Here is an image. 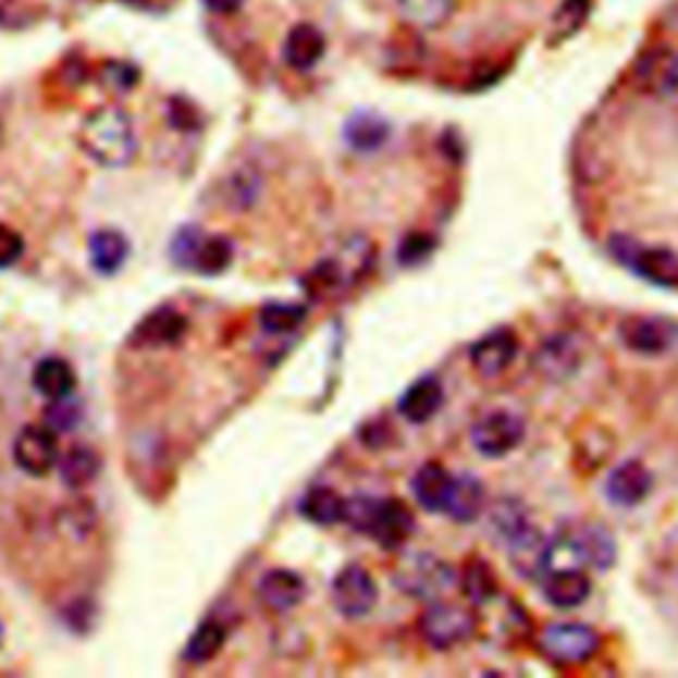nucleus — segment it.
Returning <instances> with one entry per match:
<instances>
[{
  "mask_svg": "<svg viewBox=\"0 0 678 678\" xmlns=\"http://www.w3.org/2000/svg\"><path fill=\"white\" fill-rule=\"evenodd\" d=\"M613 252L622 266L631 268L641 279L657 286H678V255L665 247H641L633 239H615Z\"/></svg>",
  "mask_w": 678,
  "mask_h": 678,
  "instance_id": "nucleus-6",
  "label": "nucleus"
},
{
  "mask_svg": "<svg viewBox=\"0 0 678 678\" xmlns=\"http://www.w3.org/2000/svg\"><path fill=\"white\" fill-rule=\"evenodd\" d=\"M485 509V488L472 474H459L451 485L448 501H445V515L456 522H472Z\"/></svg>",
  "mask_w": 678,
  "mask_h": 678,
  "instance_id": "nucleus-26",
  "label": "nucleus"
},
{
  "mask_svg": "<svg viewBox=\"0 0 678 678\" xmlns=\"http://www.w3.org/2000/svg\"><path fill=\"white\" fill-rule=\"evenodd\" d=\"M541 580L543 596L557 609H572L591 594V578L583 570H546Z\"/></svg>",
  "mask_w": 678,
  "mask_h": 678,
  "instance_id": "nucleus-18",
  "label": "nucleus"
},
{
  "mask_svg": "<svg viewBox=\"0 0 678 678\" xmlns=\"http://www.w3.org/2000/svg\"><path fill=\"white\" fill-rule=\"evenodd\" d=\"M258 596L266 607L286 613L305 596V580L292 570H268L258 583Z\"/></svg>",
  "mask_w": 678,
  "mask_h": 678,
  "instance_id": "nucleus-22",
  "label": "nucleus"
},
{
  "mask_svg": "<svg viewBox=\"0 0 678 678\" xmlns=\"http://www.w3.org/2000/svg\"><path fill=\"white\" fill-rule=\"evenodd\" d=\"M393 576L403 594L411 599H421V602L445 599L456 585V572L451 570V565H445V562L435 557V554L427 552L400 557Z\"/></svg>",
  "mask_w": 678,
  "mask_h": 678,
  "instance_id": "nucleus-3",
  "label": "nucleus"
},
{
  "mask_svg": "<svg viewBox=\"0 0 678 678\" xmlns=\"http://www.w3.org/2000/svg\"><path fill=\"white\" fill-rule=\"evenodd\" d=\"M390 122L377 112H356L345 122V144L356 155H374L390 140Z\"/></svg>",
  "mask_w": 678,
  "mask_h": 678,
  "instance_id": "nucleus-21",
  "label": "nucleus"
},
{
  "mask_svg": "<svg viewBox=\"0 0 678 678\" xmlns=\"http://www.w3.org/2000/svg\"><path fill=\"white\" fill-rule=\"evenodd\" d=\"M618 557L613 533L596 522H567L546 543V570H609ZM543 570V572H546Z\"/></svg>",
  "mask_w": 678,
  "mask_h": 678,
  "instance_id": "nucleus-1",
  "label": "nucleus"
},
{
  "mask_svg": "<svg viewBox=\"0 0 678 678\" xmlns=\"http://www.w3.org/2000/svg\"><path fill=\"white\" fill-rule=\"evenodd\" d=\"M305 308L289 303H271L260 310V326L268 334H289L303 323Z\"/></svg>",
  "mask_w": 678,
  "mask_h": 678,
  "instance_id": "nucleus-34",
  "label": "nucleus"
},
{
  "mask_svg": "<svg viewBox=\"0 0 678 678\" xmlns=\"http://www.w3.org/2000/svg\"><path fill=\"white\" fill-rule=\"evenodd\" d=\"M81 146L101 168H125L136 160L138 138L131 114L120 107H99L83 120Z\"/></svg>",
  "mask_w": 678,
  "mask_h": 678,
  "instance_id": "nucleus-2",
  "label": "nucleus"
},
{
  "mask_svg": "<svg viewBox=\"0 0 678 678\" xmlns=\"http://www.w3.org/2000/svg\"><path fill=\"white\" fill-rule=\"evenodd\" d=\"M633 81H637L641 94L657 96V99H668V96L678 94V51L668 42L652 46L650 51L641 53L633 70Z\"/></svg>",
  "mask_w": 678,
  "mask_h": 678,
  "instance_id": "nucleus-8",
  "label": "nucleus"
},
{
  "mask_svg": "<svg viewBox=\"0 0 678 678\" xmlns=\"http://www.w3.org/2000/svg\"><path fill=\"white\" fill-rule=\"evenodd\" d=\"M88 252L96 271L103 273V276H112V273H118L125 266L127 255H131V244H127L120 231L101 229L88 239Z\"/></svg>",
  "mask_w": 678,
  "mask_h": 678,
  "instance_id": "nucleus-28",
  "label": "nucleus"
},
{
  "mask_svg": "<svg viewBox=\"0 0 678 678\" xmlns=\"http://www.w3.org/2000/svg\"><path fill=\"white\" fill-rule=\"evenodd\" d=\"M543 657L557 665H578L596 655L599 633L583 622H552L541 631Z\"/></svg>",
  "mask_w": 678,
  "mask_h": 678,
  "instance_id": "nucleus-5",
  "label": "nucleus"
},
{
  "mask_svg": "<svg viewBox=\"0 0 678 678\" xmlns=\"http://www.w3.org/2000/svg\"><path fill=\"white\" fill-rule=\"evenodd\" d=\"M118 3L131 5V9H144V5H149L151 0H118Z\"/></svg>",
  "mask_w": 678,
  "mask_h": 678,
  "instance_id": "nucleus-43",
  "label": "nucleus"
},
{
  "mask_svg": "<svg viewBox=\"0 0 678 678\" xmlns=\"http://www.w3.org/2000/svg\"><path fill=\"white\" fill-rule=\"evenodd\" d=\"M223 644H225V628L215 620H207L192 633L186 650H183V659L192 665H205L210 663L212 657H218Z\"/></svg>",
  "mask_w": 678,
  "mask_h": 678,
  "instance_id": "nucleus-32",
  "label": "nucleus"
},
{
  "mask_svg": "<svg viewBox=\"0 0 678 678\" xmlns=\"http://www.w3.org/2000/svg\"><path fill=\"white\" fill-rule=\"evenodd\" d=\"M0 641H3V622H0Z\"/></svg>",
  "mask_w": 678,
  "mask_h": 678,
  "instance_id": "nucleus-44",
  "label": "nucleus"
},
{
  "mask_svg": "<svg viewBox=\"0 0 678 678\" xmlns=\"http://www.w3.org/2000/svg\"><path fill=\"white\" fill-rule=\"evenodd\" d=\"M24 255V239L20 231L11 225L0 223V268H11L22 260Z\"/></svg>",
  "mask_w": 678,
  "mask_h": 678,
  "instance_id": "nucleus-39",
  "label": "nucleus"
},
{
  "mask_svg": "<svg viewBox=\"0 0 678 678\" xmlns=\"http://www.w3.org/2000/svg\"><path fill=\"white\" fill-rule=\"evenodd\" d=\"M170 120L178 131H192L197 125V112H194L192 103H183L181 99H173V107H170Z\"/></svg>",
  "mask_w": 678,
  "mask_h": 678,
  "instance_id": "nucleus-41",
  "label": "nucleus"
},
{
  "mask_svg": "<svg viewBox=\"0 0 678 678\" xmlns=\"http://www.w3.org/2000/svg\"><path fill=\"white\" fill-rule=\"evenodd\" d=\"M103 81L118 90H131L133 83L138 81V72L133 70L131 64H118V61H112V64H107V70H103Z\"/></svg>",
  "mask_w": 678,
  "mask_h": 678,
  "instance_id": "nucleus-40",
  "label": "nucleus"
},
{
  "mask_svg": "<svg viewBox=\"0 0 678 678\" xmlns=\"http://www.w3.org/2000/svg\"><path fill=\"white\" fill-rule=\"evenodd\" d=\"M488 525H491L493 535H496L498 541L509 543L519 530L528 528L530 522H528V511H525V506L519 504L517 498H501L498 504L491 509Z\"/></svg>",
  "mask_w": 678,
  "mask_h": 678,
  "instance_id": "nucleus-33",
  "label": "nucleus"
},
{
  "mask_svg": "<svg viewBox=\"0 0 678 678\" xmlns=\"http://www.w3.org/2000/svg\"><path fill=\"white\" fill-rule=\"evenodd\" d=\"M525 437V421L511 411H491L474 421L472 445L488 459L511 454Z\"/></svg>",
  "mask_w": 678,
  "mask_h": 678,
  "instance_id": "nucleus-9",
  "label": "nucleus"
},
{
  "mask_svg": "<svg viewBox=\"0 0 678 678\" xmlns=\"http://www.w3.org/2000/svg\"><path fill=\"white\" fill-rule=\"evenodd\" d=\"M594 0H562L559 11L554 14V40H565L576 35L589 20Z\"/></svg>",
  "mask_w": 678,
  "mask_h": 678,
  "instance_id": "nucleus-35",
  "label": "nucleus"
},
{
  "mask_svg": "<svg viewBox=\"0 0 678 678\" xmlns=\"http://www.w3.org/2000/svg\"><path fill=\"white\" fill-rule=\"evenodd\" d=\"M451 485H454V474L445 472L440 464H424V467H421L411 480L414 498H417V504L427 511L445 509Z\"/></svg>",
  "mask_w": 678,
  "mask_h": 678,
  "instance_id": "nucleus-25",
  "label": "nucleus"
},
{
  "mask_svg": "<svg viewBox=\"0 0 678 678\" xmlns=\"http://www.w3.org/2000/svg\"><path fill=\"white\" fill-rule=\"evenodd\" d=\"M622 345L639 356H663L678 340V323L665 316H631L620 323Z\"/></svg>",
  "mask_w": 678,
  "mask_h": 678,
  "instance_id": "nucleus-11",
  "label": "nucleus"
},
{
  "mask_svg": "<svg viewBox=\"0 0 678 678\" xmlns=\"http://www.w3.org/2000/svg\"><path fill=\"white\" fill-rule=\"evenodd\" d=\"M201 3H205L207 11H212V14H220V16L236 14V11L242 9V0H201Z\"/></svg>",
  "mask_w": 678,
  "mask_h": 678,
  "instance_id": "nucleus-42",
  "label": "nucleus"
},
{
  "mask_svg": "<svg viewBox=\"0 0 678 678\" xmlns=\"http://www.w3.org/2000/svg\"><path fill=\"white\" fill-rule=\"evenodd\" d=\"M14 461L22 472L46 478L59 464V440L48 424H29L14 440Z\"/></svg>",
  "mask_w": 678,
  "mask_h": 678,
  "instance_id": "nucleus-10",
  "label": "nucleus"
},
{
  "mask_svg": "<svg viewBox=\"0 0 678 678\" xmlns=\"http://www.w3.org/2000/svg\"><path fill=\"white\" fill-rule=\"evenodd\" d=\"M377 506H380V498H371V496L345 498V506H342V522L350 525L356 533L369 535L371 522H374V515H377Z\"/></svg>",
  "mask_w": 678,
  "mask_h": 678,
  "instance_id": "nucleus-37",
  "label": "nucleus"
},
{
  "mask_svg": "<svg viewBox=\"0 0 678 678\" xmlns=\"http://www.w3.org/2000/svg\"><path fill=\"white\" fill-rule=\"evenodd\" d=\"M464 594L472 604H485L496 596V580H493L491 567L482 562H472L464 570Z\"/></svg>",
  "mask_w": 678,
  "mask_h": 678,
  "instance_id": "nucleus-36",
  "label": "nucleus"
},
{
  "mask_svg": "<svg viewBox=\"0 0 678 678\" xmlns=\"http://www.w3.org/2000/svg\"><path fill=\"white\" fill-rule=\"evenodd\" d=\"M175 258H178L183 266L194 268V271L207 273V276H215V273H223L225 268L231 266L234 260V247H231L229 239L223 236H199V231H186V234L178 236L175 242Z\"/></svg>",
  "mask_w": 678,
  "mask_h": 678,
  "instance_id": "nucleus-12",
  "label": "nucleus"
},
{
  "mask_svg": "<svg viewBox=\"0 0 678 678\" xmlns=\"http://www.w3.org/2000/svg\"><path fill=\"white\" fill-rule=\"evenodd\" d=\"M395 3L403 20L411 22L414 27L435 29L454 16L459 0H395Z\"/></svg>",
  "mask_w": 678,
  "mask_h": 678,
  "instance_id": "nucleus-30",
  "label": "nucleus"
},
{
  "mask_svg": "<svg viewBox=\"0 0 678 678\" xmlns=\"http://www.w3.org/2000/svg\"><path fill=\"white\" fill-rule=\"evenodd\" d=\"M414 528H417V519L400 498H380L369 535H374L384 548H400L411 539Z\"/></svg>",
  "mask_w": 678,
  "mask_h": 678,
  "instance_id": "nucleus-16",
  "label": "nucleus"
},
{
  "mask_svg": "<svg viewBox=\"0 0 678 678\" xmlns=\"http://www.w3.org/2000/svg\"><path fill=\"white\" fill-rule=\"evenodd\" d=\"M546 543L548 539L535 530L533 525H528L525 530L511 539L506 546H509V559L511 567L519 572L522 578H541L543 570H546Z\"/></svg>",
  "mask_w": 678,
  "mask_h": 678,
  "instance_id": "nucleus-20",
  "label": "nucleus"
},
{
  "mask_svg": "<svg viewBox=\"0 0 678 678\" xmlns=\"http://www.w3.org/2000/svg\"><path fill=\"white\" fill-rule=\"evenodd\" d=\"M517 356V337L511 329H496V332L485 334L478 340L469 350V360H472L474 371L482 377H498L511 366Z\"/></svg>",
  "mask_w": 678,
  "mask_h": 678,
  "instance_id": "nucleus-14",
  "label": "nucleus"
},
{
  "mask_svg": "<svg viewBox=\"0 0 678 678\" xmlns=\"http://www.w3.org/2000/svg\"><path fill=\"white\" fill-rule=\"evenodd\" d=\"M57 467L61 482L72 488V491H81V488H88L90 482L99 478L101 459L90 445H72L64 456L59 454Z\"/></svg>",
  "mask_w": 678,
  "mask_h": 678,
  "instance_id": "nucleus-27",
  "label": "nucleus"
},
{
  "mask_svg": "<svg viewBox=\"0 0 678 678\" xmlns=\"http://www.w3.org/2000/svg\"><path fill=\"white\" fill-rule=\"evenodd\" d=\"M332 599L334 607H337L345 618H363V615L371 613V607L377 604L374 578L358 565L345 567V570H340L337 578H334Z\"/></svg>",
  "mask_w": 678,
  "mask_h": 678,
  "instance_id": "nucleus-13",
  "label": "nucleus"
},
{
  "mask_svg": "<svg viewBox=\"0 0 678 678\" xmlns=\"http://www.w3.org/2000/svg\"><path fill=\"white\" fill-rule=\"evenodd\" d=\"M33 384L42 398L61 400V398H70V395L75 393L77 377L66 360L42 358L33 371Z\"/></svg>",
  "mask_w": 678,
  "mask_h": 678,
  "instance_id": "nucleus-29",
  "label": "nucleus"
},
{
  "mask_svg": "<svg viewBox=\"0 0 678 678\" xmlns=\"http://www.w3.org/2000/svg\"><path fill=\"white\" fill-rule=\"evenodd\" d=\"M371 262H374V244L363 239V236H356V239L342 244L340 255H332V258L321 262L316 279L329 289H345V286H353L358 279H363Z\"/></svg>",
  "mask_w": 678,
  "mask_h": 678,
  "instance_id": "nucleus-7",
  "label": "nucleus"
},
{
  "mask_svg": "<svg viewBox=\"0 0 678 678\" xmlns=\"http://www.w3.org/2000/svg\"><path fill=\"white\" fill-rule=\"evenodd\" d=\"M326 53V38L316 24H295L284 40V61L297 72L313 70Z\"/></svg>",
  "mask_w": 678,
  "mask_h": 678,
  "instance_id": "nucleus-19",
  "label": "nucleus"
},
{
  "mask_svg": "<svg viewBox=\"0 0 678 678\" xmlns=\"http://www.w3.org/2000/svg\"><path fill=\"white\" fill-rule=\"evenodd\" d=\"M342 506L345 498H340L332 488H313L299 501V515L316 525H337L342 522Z\"/></svg>",
  "mask_w": 678,
  "mask_h": 678,
  "instance_id": "nucleus-31",
  "label": "nucleus"
},
{
  "mask_svg": "<svg viewBox=\"0 0 678 678\" xmlns=\"http://www.w3.org/2000/svg\"><path fill=\"white\" fill-rule=\"evenodd\" d=\"M474 626H478V620L469 609L445 602V599L427 602V609L419 620L421 637L432 650H454V646L464 644L467 639H472Z\"/></svg>",
  "mask_w": 678,
  "mask_h": 678,
  "instance_id": "nucleus-4",
  "label": "nucleus"
},
{
  "mask_svg": "<svg viewBox=\"0 0 678 678\" xmlns=\"http://www.w3.org/2000/svg\"><path fill=\"white\" fill-rule=\"evenodd\" d=\"M533 366L548 380L562 382L570 374H576L580 366V345L576 337L570 334H557V337H548L543 345L535 350Z\"/></svg>",
  "mask_w": 678,
  "mask_h": 678,
  "instance_id": "nucleus-17",
  "label": "nucleus"
},
{
  "mask_svg": "<svg viewBox=\"0 0 678 678\" xmlns=\"http://www.w3.org/2000/svg\"><path fill=\"white\" fill-rule=\"evenodd\" d=\"M186 329H188V323L178 310L160 308L138 323L133 340H138V345H146V347H168V345H175V342H181L183 334H186Z\"/></svg>",
  "mask_w": 678,
  "mask_h": 678,
  "instance_id": "nucleus-23",
  "label": "nucleus"
},
{
  "mask_svg": "<svg viewBox=\"0 0 678 678\" xmlns=\"http://www.w3.org/2000/svg\"><path fill=\"white\" fill-rule=\"evenodd\" d=\"M443 406V384L435 377H424V380L414 382L406 393L400 395V414L414 424H424L430 421Z\"/></svg>",
  "mask_w": 678,
  "mask_h": 678,
  "instance_id": "nucleus-24",
  "label": "nucleus"
},
{
  "mask_svg": "<svg viewBox=\"0 0 678 678\" xmlns=\"http://www.w3.org/2000/svg\"><path fill=\"white\" fill-rule=\"evenodd\" d=\"M51 411H48V427L53 432H70L75 430L77 419H81V406L70 398H61V400H51Z\"/></svg>",
  "mask_w": 678,
  "mask_h": 678,
  "instance_id": "nucleus-38",
  "label": "nucleus"
},
{
  "mask_svg": "<svg viewBox=\"0 0 678 678\" xmlns=\"http://www.w3.org/2000/svg\"><path fill=\"white\" fill-rule=\"evenodd\" d=\"M604 491H607V498L613 501V504L626 506V509H631V506H639L641 501L650 496V491H652L650 469H646L644 464L637 461V459L622 461L613 469V472H609Z\"/></svg>",
  "mask_w": 678,
  "mask_h": 678,
  "instance_id": "nucleus-15",
  "label": "nucleus"
}]
</instances>
